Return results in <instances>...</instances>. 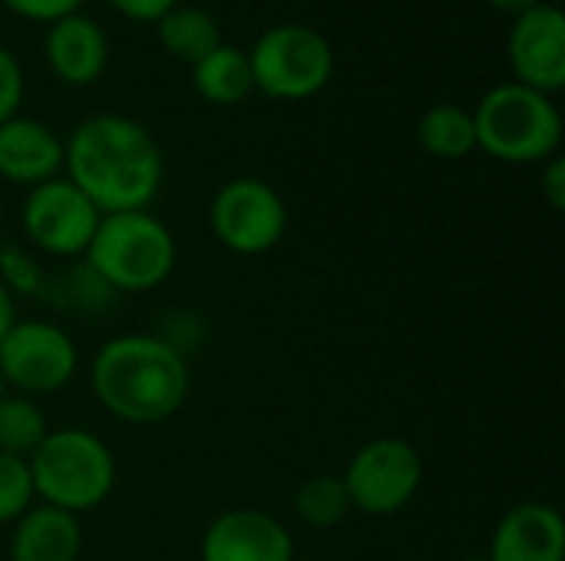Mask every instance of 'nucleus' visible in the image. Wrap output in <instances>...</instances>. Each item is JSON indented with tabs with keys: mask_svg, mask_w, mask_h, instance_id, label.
<instances>
[{
	"mask_svg": "<svg viewBox=\"0 0 565 561\" xmlns=\"http://www.w3.org/2000/svg\"><path fill=\"white\" fill-rule=\"evenodd\" d=\"M63 175L99 208V215L146 212L166 179L156 136L122 112L86 116L63 142Z\"/></svg>",
	"mask_w": 565,
	"mask_h": 561,
	"instance_id": "f257e3e1",
	"label": "nucleus"
},
{
	"mask_svg": "<svg viewBox=\"0 0 565 561\" xmlns=\"http://www.w3.org/2000/svg\"><path fill=\"white\" fill-rule=\"evenodd\" d=\"M89 384L106 413L132 427H156L175 417L192 390L182 347L156 334L109 337L89 367Z\"/></svg>",
	"mask_w": 565,
	"mask_h": 561,
	"instance_id": "f03ea898",
	"label": "nucleus"
},
{
	"mask_svg": "<svg viewBox=\"0 0 565 561\" xmlns=\"http://www.w3.org/2000/svg\"><path fill=\"white\" fill-rule=\"evenodd\" d=\"M83 258L113 294H142L172 274L175 238L149 208L116 212L99 218Z\"/></svg>",
	"mask_w": 565,
	"mask_h": 561,
	"instance_id": "7ed1b4c3",
	"label": "nucleus"
},
{
	"mask_svg": "<svg viewBox=\"0 0 565 561\" xmlns=\"http://www.w3.org/2000/svg\"><path fill=\"white\" fill-rule=\"evenodd\" d=\"M477 149L510 165H536L559 155L563 112L553 96L523 83L493 86L473 109Z\"/></svg>",
	"mask_w": 565,
	"mask_h": 561,
	"instance_id": "20e7f679",
	"label": "nucleus"
},
{
	"mask_svg": "<svg viewBox=\"0 0 565 561\" xmlns=\"http://www.w3.org/2000/svg\"><path fill=\"white\" fill-rule=\"evenodd\" d=\"M26 463L36 499L70 516L99 509L116 489V460L109 446L79 427L50 430Z\"/></svg>",
	"mask_w": 565,
	"mask_h": 561,
	"instance_id": "39448f33",
	"label": "nucleus"
},
{
	"mask_svg": "<svg viewBox=\"0 0 565 561\" xmlns=\"http://www.w3.org/2000/svg\"><path fill=\"white\" fill-rule=\"evenodd\" d=\"M245 53L255 89L278 103L311 99L334 76V46L305 23H275Z\"/></svg>",
	"mask_w": 565,
	"mask_h": 561,
	"instance_id": "423d86ee",
	"label": "nucleus"
},
{
	"mask_svg": "<svg viewBox=\"0 0 565 561\" xmlns=\"http://www.w3.org/2000/svg\"><path fill=\"white\" fill-rule=\"evenodd\" d=\"M341 483L351 509L364 516H397L414 503L424 483V460L407 440L377 436L351 456Z\"/></svg>",
	"mask_w": 565,
	"mask_h": 561,
	"instance_id": "0eeeda50",
	"label": "nucleus"
},
{
	"mask_svg": "<svg viewBox=\"0 0 565 561\" xmlns=\"http://www.w3.org/2000/svg\"><path fill=\"white\" fill-rule=\"evenodd\" d=\"M209 225L222 248L255 258L285 238L288 208L275 185L255 175H238L212 195Z\"/></svg>",
	"mask_w": 565,
	"mask_h": 561,
	"instance_id": "6e6552de",
	"label": "nucleus"
},
{
	"mask_svg": "<svg viewBox=\"0 0 565 561\" xmlns=\"http://www.w3.org/2000/svg\"><path fill=\"white\" fill-rule=\"evenodd\" d=\"M79 367L73 337L50 321H17L0 341V374L20 397L63 390Z\"/></svg>",
	"mask_w": 565,
	"mask_h": 561,
	"instance_id": "1a4fd4ad",
	"label": "nucleus"
},
{
	"mask_svg": "<svg viewBox=\"0 0 565 561\" xmlns=\"http://www.w3.org/2000/svg\"><path fill=\"white\" fill-rule=\"evenodd\" d=\"M99 218V208L66 175L33 185L20 208L23 235L53 258H79Z\"/></svg>",
	"mask_w": 565,
	"mask_h": 561,
	"instance_id": "9d476101",
	"label": "nucleus"
},
{
	"mask_svg": "<svg viewBox=\"0 0 565 561\" xmlns=\"http://www.w3.org/2000/svg\"><path fill=\"white\" fill-rule=\"evenodd\" d=\"M513 83L556 96L565 86V17L550 0L513 17L507 36Z\"/></svg>",
	"mask_w": 565,
	"mask_h": 561,
	"instance_id": "9b49d317",
	"label": "nucleus"
},
{
	"mask_svg": "<svg viewBox=\"0 0 565 561\" xmlns=\"http://www.w3.org/2000/svg\"><path fill=\"white\" fill-rule=\"evenodd\" d=\"M202 561H291V532L262 509H228L209 522L199 542Z\"/></svg>",
	"mask_w": 565,
	"mask_h": 561,
	"instance_id": "f8f14e48",
	"label": "nucleus"
},
{
	"mask_svg": "<svg viewBox=\"0 0 565 561\" xmlns=\"http://www.w3.org/2000/svg\"><path fill=\"white\" fill-rule=\"evenodd\" d=\"M43 56H46L50 73L60 83L89 86L103 76L109 63V40H106V30L93 17L76 10L46 26Z\"/></svg>",
	"mask_w": 565,
	"mask_h": 561,
	"instance_id": "ddd939ff",
	"label": "nucleus"
},
{
	"mask_svg": "<svg viewBox=\"0 0 565 561\" xmlns=\"http://www.w3.org/2000/svg\"><path fill=\"white\" fill-rule=\"evenodd\" d=\"M490 561H565V522L550 503L513 506L490 539Z\"/></svg>",
	"mask_w": 565,
	"mask_h": 561,
	"instance_id": "4468645a",
	"label": "nucleus"
},
{
	"mask_svg": "<svg viewBox=\"0 0 565 561\" xmlns=\"http://www.w3.org/2000/svg\"><path fill=\"white\" fill-rule=\"evenodd\" d=\"M63 175V139L33 116L0 122V179L33 188Z\"/></svg>",
	"mask_w": 565,
	"mask_h": 561,
	"instance_id": "2eb2a0df",
	"label": "nucleus"
},
{
	"mask_svg": "<svg viewBox=\"0 0 565 561\" xmlns=\"http://www.w3.org/2000/svg\"><path fill=\"white\" fill-rule=\"evenodd\" d=\"M83 552L79 516L53 506H30L10 532V561H76Z\"/></svg>",
	"mask_w": 565,
	"mask_h": 561,
	"instance_id": "dca6fc26",
	"label": "nucleus"
},
{
	"mask_svg": "<svg viewBox=\"0 0 565 561\" xmlns=\"http://www.w3.org/2000/svg\"><path fill=\"white\" fill-rule=\"evenodd\" d=\"M192 86L212 106H238L255 93L248 53L235 43H218L199 63H192Z\"/></svg>",
	"mask_w": 565,
	"mask_h": 561,
	"instance_id": "f3484780",
	"label": "nucleus"
},
{
	"mask_svg": "<svg viewBox=\"0 0 565 561\" xmlns=\"http://www.w3.org/2000/svg\"><path fill=\"white\" fill-rule=\"evenodd\" d=\"M159 40L166 46V53H172L175 60L182 63H199L205 53H212L222 40V26L218 20L205 10V7H189V3H179L172 7L159 23Z\"/></svg>",
	"mask_w": 565,
	"mask_h": 561,
	"instance_id": "a211bd4d",
	"label": "nucleus"
},
{
	"mask_svg": "<svg viewBox=\"0 0 565 561\" xmlns=\"http://www.w3.org/2000/svg\"><path fill=\"white\" fill-rule=\"evenodd\" d=\"M417 142L437 159H463L477 149L473 112L454 103L430 106L417 122Z\"/></svg>",
	"mask_w": 565,
	"mask_h": 561,
	"instance_id": "6ab92c4d",
	"label": "nucleus"
},
{
	"mask_svg": "<svg viewBox=\"0 0 565 561\" xmlns=\"http://www.w3.org/2000/svg\"><path fill=\"white\" fill-rule=\"evenodd\" d=\"M46 413L36 407L33 397L7 393L0 400V453L30 460L33 450L46 440Z\"/></svg>",
	"mask_w": 565,
	"mask_h": 561,
	"instance_id": "aec40b11",
	"label": "nucleus"
},
{
	"mask_svg": "<svg viewBox=\"0 0 565 561\" xmlns=\"http://www.w3.org/2000/svg\"><path fill=\"white\" fill-rule=\"evenodd\" d=\"M295 513L311 529H334L338 522H344V516L351 513V499L341 476L321 473L301 483L295 493Z\"/></svg>",
	"mask_w": 565,
	"mask_h": 561,
	"instance_id": "412c9836",
	"label": "nucleus"
},
{
	"mask_svg": "<svg viewBox=\"0 0 565 561\" xmlns=\"http://www.w3.org/2000/svg\"><path fill=\"white\" fill-rule=\"evenodd\" d=\"M30 506H36L30 463L20 456L0 453V526L17 522Z\"/></svg>",
	"mask_w": 565,
	"mask_h": 561,
	"instance_id": "4be33fe9",
	"label": "nucleus"
},
{
	"mask_svg": "<svg viewBox=\"0 0 565 561\" xmlns=\"http://www.w3.org/2000/svg\"><path fill=\"white\" fill-rule=\"evenodd\" d=\"M46 274L40 268V261L20 248V245H3L0 248V284L10 294H23V298H43L46 291Z\"/></svg>",
	"mask_w": 565,
	"mask_h": 561,
	"instance_id": "5701e85b",
	"label": "nucleus"
},
{
	"mask_svg": "<svg viewBox=\"0 0 565 561\" xmlns=\"http://www.w3.org/2000/svg\"><path fill=\"white\" fill-rule=\"evenodd\" d=\"M23 103V66L20 60L0 43V122L13 119Z\"/></svg>",
	"mask_w": 565,
	"mask_h": 561,
	"instance_id": "b1692460",
	"label": "nucleus"
},
{
	"mask_svg": "<svg viewBox=\"0 0 565 561\" xmlns=\"http://www.w3.org/2000/svg\"><path fill=\"white\" fill-rule=\"evenodd\" d=\"M10 13L33 20V23H53L60 17H70L83 7V0H0Z\"/></svg>",
	"mask_w": 565,
	"mask_h": 561,
	"instance_id": "393cba45",
	"label": "nucleus"
},
{
	"mask_svg": "<svg viewBox=\"0 0 565 561\" xmlns=\"http://www.w3.org/2000/svg\"><path fill=\"white\" fill-rule=\"evenodd\" d=\"M116 13H122L126 20L136 23H159L172 7H179L182 0H106Z\"/></svg>",
	"mask_w": 565,
	"mask_h": 561,
	"instance_id": "a878e982",
	"label": "nucleus"
},
{
	"mask_svg": "<svg viewBox=\"0 0 565 561\" xmlns=\"http://www.w3.org/2000/svg\"><path fill=\"white\" fill-rule=\"evenodd\" d=\"M540 182H543V195H546V202H550L556 212H563L565 208V159L563 155H553V159H546V162H543V175H540Z\"/></svg>",
	"mask_w": 565,
	"mask_h": 561,
	"instance_id": "bb28decb",
	"label": "nucleus"
},
{
	"mask_svg": "<svg viewBox=\"0 0 565 561\" xmlns=\"http://www.w3.org/2000/svg\"><path fill=\"white\" fill-rule=\"evenodd\" d=\"M17 324V308H13V294L0 284V341L7 337V331Z\"/></svg>",
	"mask_w": 565,
	"mask_h": 561,
	"instance_id": "cd10ccee",
	"label": "nucleus"
},
{
	"mask_svg": "<svg viewBox=\"0 0 565 561\" xmlns=\"http://www.w3.org/2000/svg\"><path fill=\"white\" fill-rule=\"evenodd\" d=\"M483 3H490V7L500 10V13L516 17V13H523V10H530V7H536V3H543V0H483Z\"/></svg>",
	"mask_w": 565,
	"mask_h": 561,
	"instance_id": "c85d7f7f",
	"label": "nucleus"
},
{
	"mask_svg": "<svg viewBox=\"0 0 565 561\" xmlns=\"http://www.w3.org/2000/svg\"><path fill=\"white\" fill-rule=\"evenodd\" d=\"M7 393H10V387H7V380H3V374H0V400H3Z\"/></svg>",
	"mask_w": 565,
	"mask_h": 561,
	"instance_id": "c756f323",
	"label": "nucleus"
},
{
	"mask_svg": "<svg viewBox=\"0 0 565 561\" xmlns=\"http://www.w3.org/2000/svg\"><path fill=\"white\" fill-rule=\"evenodd\" d=\"M460 561H490L487 555H470V559H460Z\"/></svg>",
	"mask_w": 565,
	"mask_h": 561,
	"instance_id": "7c9ffc66",
	"label": "nucleus"
},
{
	"mask_svg": "<svg viewBox=\"0 0 565 561\" xmlns=\"http://www.w3.org/2000/svg\"><path fill=\"white\" fill-rule=\"evenodd\" d=\"M291 561H324V559H298V555H295V559Z\"/></svg>",
	"mask_w": 565,
	"mask_h": 561,
	"instance_id": "2f4dec72",
	"label": "nucleus"
},
{
	"mask_svg": "<svg viewBox=\"0 0 565 561\" xmlns=\"http://www.w3.org/2000/svg\"><path fill=\"white\" fill-rule=\"evenodd\" d=\"M0 222H3V205H0Z\"/></svg>",
	"mask_w": 565,
	"mask_h": 561,
	"instance_id": "473e14b6",
	"label": "nucleus"
}]
</instances>
